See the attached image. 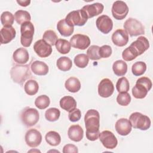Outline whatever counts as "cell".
Listing matches in <instances>:
<instances>
[{"label": "cell", "mask_w": 153, "mask_h": 153, "mask_svg": "<svg viewBox=\"0 0 153 153\" xmlns=\"http://www.w3.org/2000/svg\"><path fill=\"white\" fill-rule=\"evenodd\" d=\"M86 128V137L88 140L94 141L99 138L100 131V115L95 109H89L84 117Z\"/></svg>", "instance_id": "1"}, {"label": "cell", "mask_w": 153, "mask_h": 153, "mask_svg": "<svg viewBox=\"0 0 153 153\" xmlns=\"http://www.w3.org/2000/svg\"><path fill=\"white\" fill-rule=\"evenodd\" d=\"M11 78L14 82L22 85L26 79L32 77L29 65H16L10 71Z\"/></svg>", "instance_id": "2"}, {"label": "cell", "mask_w": 153, "mask_h": 153, "mask_svg": "<svg viewBox=\"0 0 153 153\" xmlns=\"http://www.w3.org/2000/svg\"><path fill=\"white\" fill-rule=\"evenodd\" d=\"M151 80L148 77L139 78L132 88V94L136 99H143L152 88Z\"/></svg>", "instance_id": "3"}, {"label": "cell", "mask_w": 153, "mask_h": 153, "mask_svg": "<svg viewBox=\"0 0 153 153\" xmlns=\"http://www.w3.org/2000/svg\"><path fill=\"white\" fill-rule=\"evenodd\" d=\"M129 121L133 128L140 130H146L151 126L150 118L138 112L132 113L129 117Z\"/></svg>", "instance_id": "4"}, {"label": "cell", "mask_w": 153, "mask_h": 153, "mask_svg": "<svg viewBox=\"0 0 153 153\" xmlns=\"http://www.w3.org/2000/svg\"><path fill=\"white\" fill-rule=\"evenodd\" d=\"M124 30L130 36H136L145 33V27L140 22L136 19L128 18L124 23Z\"/></svg>", "instance_id": "5"}, {"label": "cell", "mask_w": 153, "mask_h": 153, "mask_svg": "<svg viewBox=\"0 0 153 153\" xmlns=\"http://www.w3.org/2000/svg\"><path fill=\"white\" fill-rule=\"evenodd\" d=\"M65 19L70 26H82L87 22L88 17L85 12L81 9L71 11Z\"/></svg>", "instance_id": "6"}, {"label": "cell", "mask_w": 153, "mask_h": 153, "mask_svg": "<svg viewBox=\"0 0 153 153\" xmlns=\"http://www.w3.org/2000/svg\"><path fill=\"white\" fill-rule=\"evenodd\" d=\"M20 118L25 126L30 127L33 126L38 122L39 114L38 110L36 109L26 107L22 111Z\"/></svg>", "instance_id": "7"}, {"label": "cell", "mask_w": 153, "mask_h": 153, "mask_svg": "<svg viewBox=\"0 0 153 153\" xmlns=\"http://www.w3.org/2000/svg\"><path fill=\"white\" fill-rule=\"evenodd\" d=\"M20 42L24 47H29L32 41L34 34V26L30 22H26L21 25Z\"/></svg>", "instance_id": "8"}, {"label": "cell", "mask_w": 153, "mask_h": 153, "mask_svg": "<svg viewBox=\"0 0 153 153\" xmlns=\"http://www.w3.org/2000/svg\"><path fill=\"white\" fill-rule=\"evenodd\" d=\"M112 14L117 20H123L128 13V7L126 2L123 1H116L112 7Z\"/></svg>", "instance_id": "9"}, {"label": "cell", "mask_w": 153, "mask_h": 153, "mask_svg": "<svg viewBox=\"0 0 153 153\" xmlns=\"http://www.w3.org/2000/svg\"><path fill=\"white\" fill-rule=\"evenodd\" d=\"M99 137L103 146L107 149H112L117 146V139L114 134L109 130H105L100 133Z\"/></svg>", "instance_id": "10"}, {"label": "cell", "mask_w": 153, "mask_h": 153, "mask_svg": "<svg viewBox=\"0 0 153 153\" xmlns=\"http://www.w3.org/2000/svg\"><path fill=\"white\" fill-rule=\"evenodd\" d=\"M25 139L27 146L31 148H36L41 143L42 135L38 130L31 128L26 133Z\"/></svg>", "instance_id": "11"}, {"label": "cell", "mask_w": 153, "mask_h": 153, "mask_svg": "<svg viewBox=\"0 0 153 153\" xmlns=\"http://www.w3.org/2000/svg\"><path fill=\"white\" fill-rule=\"evenodd\" d=\"M70 44L74 48L83 50L89 47L90 39L87 35L75 34L70 39Z\"/></svg>", "instance_id": "12"}, {"label": "cell", "mask_w": 153, "mask_h": 153, "mask_svg": "<svg viewBox=\"0 0 153 153\" xmlns=\"http://www.w3.org/2000/svg\"><path fill=\"white\" fill-rule=\"evenodd\" d=\"M114 91V84L108 78L102 79L98 85V93L102 97L107 98L110 97L113 94Z\"/></svg>", "instance_id": "13"}, {"label": "cell", "mask_w": 153, "mask_h": 153, "mask_svg": "<svg viewBox=\"0 0 153 153\" xmlns=\"http://www.w3.org/2000/svg\"><path fill=\"white\" fill-rule=\"evenodd\" d=\"M97 28L104 34H107L111 31L113 27V22L112 19L106 15L99 16L96 22Z\"/></svg>", "instance_id": "14"}, {"label": "cell", "mask_w": 153, "mask_h": 153, "mask_svg": "<svg viewBox=\"0 0 153 153\" xmlns=\"http://www.w3.org/2000/svg\"><path fill=\"white\" fill-rule=\"evenodd\" d=\"M33 50L39 57L42 58L48 57L52 53L51 46L43 39H39L35 42Z\"/></svg>", "instance_id": "15"}, {"label": "cell", "mask_w": 153, "mask_h": 153, "mask_svg": "<svg viewBox=\"0 0 153 153\" xmlns=\"http://www.w3.org/2000/svg\"><path fill=\"white\" fill-rule=\"evenodd\" d=\"M130 47L133 49L137 56L142 54L149 47V43L148 39L143 36H139L136 41L133 42Z\"/></svg>", "instance_id": "16"}, {"label": "cell", "mask_w": 153, "mask_h": 153, "mask_svg": "<svg viewBox=\"0 0 153 153\" xmlns=\"http://www.w3.org/2000/svg\"><path fill=\"white\" fill-rule=\"evenodd\" d=\"M111 38L113 43L118 47L126 45L128 41V33L123 29L116 30L113 33Z\"/></svg>", "instance_id": "17"}, {"label": "cell", "mask_w": 153, "mask_h": 153, "mask_svg": "<svg viewBox=\"0 0 153 153\" xmlns=\"http://www.w3.org/2000/svg\"><path fill=\"white\" fill-rule=\"evenodd\" d=\"M131 124L127 118H120L115 123V127L117 132L121 136H127L131 131Z\"/></svg>", "instance_id": "18"}, {"label": "cell", "mask_w": 153, "mask_h": 153, "mask_svg": "<svg viewBox=\"0 0 153 153\" xmlns=\"http://www.w3.org/2000/svg\"><path fill=\"white\" fill-rule=\"evenodd\" d=\"M103 8L104 6L102 4L96 2L84 6L82 8V10L85 12L88 19H89L101 14L103 11Z\"/></svg>", "instance_id": "19"}, {"label": "cell", "mask_w": 153, "mask_h": 153, "mask_svg": "<svg viewBox=\"0 0 153 153\" xmlns=\"http://www.w3.org/2000/svg\"><path fill=\"white\" fill-rule=\"evenodd\" d=\"M1 44H6L11 42L15 37L16 32L15 29L12 26H4L0 31Z\"/></svg>", "instance_id": "20"}, {"label": "cell", "mask_w": 153, "mask_h": 153, "mask_svg": "<svg viewBox=\"0 0 153 153\" xmlns=\"http://www.w3.org/2000/svg\"><path fill=\"white\" fill-rule=\"evenodd\" d=\"M68 135L69 138L74 142L81 141L84 136V131L79 125H72L68 129Z\"/></svg>", "instance_id": "21"}, {"label": "cell", "mask_w": 153, "mask_h": 153, "mask_svg": "<svg viewBox=\"0 0 153 153\" xmlns=\"http://www.w3.org/2000/svg\"><path fill=\"white\" fill-rule=\"evenodd\" d=\"M13 58L15 62L19 65H24L29 60V53L26 48L21 47L17 49L13 53Z\"/></svg>", "instance_id": "22"}, {"label": "cell", "mask_w": 153, "mask_h": 153, "mask_svg": "<svg viewBox=\"0 0 153 153\" xmlns=\"http://www.w3.org/2000/svg\"><path fill=\"white\" fill-rule=\"evenodd\" d=\"M32 71L37 75H45L48 72V65L42 61L36 60L32 63L30 65Z\"/></svg>", "instance_id": "23"}, {"label": "cell", "mask_w": 153, "mask_h": 153, "mask_svg": "<svg viewBox=\"0 0 153 153\" xmlns=\"http://www.w3.org/2000/svg\"><path fill=\"white\" fill-rule=\"evenodd\" d=\"M57 29L61 35L66 37L71 36L74 30V26H70L66 22L65 19L58 22L57 24Z\"/></svg>", "instance_id": "24"}, {"label": "cell", "mask_w": 153, "mask_h": 153, "mask_svg": "<svg viewBox=\"0 0 153 153\" xmlns=\"http://www.w3.org/2000/svg\"><path fill=\"white\" fill-rule=\"evenodd\" d=\"M60 106L62 109L68 112H70L76 108V102L73 97L66 96L60 99Z\"/></svg>", "instance_id": "25"}, {"label": "cell", "mask_w": 153, "mask_h": 153, "mask_svg": "<svg viewBox=\"0 0 153 153\" xmlns=\"http://www.w3.org/2000/svg\"><path fill=\"white\" fill-rule=\"evenodd\" d=\"M65 86L66 89L71 93L78 92L81 88L79 80L76 77H70L65 82Z\"/></svg>", "instance_id": "26"}, {"label": "cell", "mask_w": 153, "mask_h": 153, "mask_svg": "<svg viewBox=\"0 0 153 153\" xmlns=\"http://www.w3.org/2000/svg\"><path fill=\"white\" fill-rule=\"evenodd\" d=\"M112 69L116 75L123 76L127 71V65L124 61L118 60L113 63Z\"/></svg>", "instance_id": "27"}, {"label": "cell", "mask_w": 153, "mask_h": 153, "mask_svg": "<svg viewBox=\"0 0 153 153\" xmlns=\"http://www.w3.org/2000/svg\"><path fill=\"white\" fill-rule=\"evenodd\" d=\"M45 140L51 146L59 145L61 142L60 134L55 131H50L45 134Z\"/></svg>", "instance_id": "28"}, {"label": "cell", "mask_w": 153, "mask_h": 153, "mask_svg": "<svg viewBox=\"0 0 153 153\" xmlns=\"http://www.w3.org/2000/svg\"><path fill=\"white\" fill-rule=\"evenodd\" d=\"M57 67L62 71H68L72 66V60L68 57H60L56 62Z\"/></svg>", "instance_id": "29"}, {"label": "cell", "mask_w": 153, "mask_h": 153, "mask_svg": "<svg viewBox=\"0 0 153 153\" xmlns=\"http://www.w3.org/2000/svg\"><path fill=\"white\" fill-rule=\"evenodd\" d=\"M55 45L57 50L61 54H67L71 50V45L70 42L64 39H57Z\"/></svg>", "instance_id": "30"}, {"label": "cell", "mask_w": 153, "mask_h": 153, "mask_svg": "<svg viewBox=\"0 0 153 153\" xmlns=\"http://www.w3.org/2000/svg\"><path fill=\"white\" fill-rule=\"evenodd\" d=\"M24 89L27 94L33 96L37 93L39 89V85L35 80L29 79L25 83Z\"/></svg>", "instance_id": "31"}, {"label": "cell", "mask_w": 153, "mask_h": 153, "mask_svg": "<svg viewBox=\"0 0 153 153\" xmlns=\"http://www.w3.org/2000/svg\"><path fill=\"white\" fill-rule=\"evenodd\" d=\"M14 19L19 25H22L25 22H30L31 16L28 11L20 10L15 13Z\"/></svg>", "instance_id": "32"}, {"label": "cell", "mask_w": 153, "mask_h": 153, "mask_svg": "<svg viewBox=\"0 0 153 153\" xmlns=\"http://www.w3.org/2000/svg\"><path fill=\"white\" fill-rule=\"evenodd\" d=\"M146 70V65L145 62L139 61L135 62L131 67V71L134 75L140 76L143 75Z\"/></svg>", "instance_id": "33"}, {"label": "cell", "mask_w": 153, "mask_h": 153, "mask_svg": "<svg viewBox=\"0 0 153 153\" xmlns=\"http://www.w3.org/2000/svg\"><path fill=\"white\" fill-rule=\"evenodd\" d=\"M50 103V98L45 94L39 96L35 100V105L39 109H44L47 108Z\"/></svg>", "instance_id": "34"}, {"label": "cell", "mask_w": 153, "mask_h": 153, "mask_svg": "<svg viewBox=\"0 0 153 153\" xmlns=\"http://www.w3.org/2000/svg\"><path fill=\"white\" fill-rule=\"evenodd\" d=\"M57 35L56 32L52 30H46L42 36V39L51 46L55 45L57 41Z\"/></svg>", "instance_id": "35"}, {"label": "cell", "mask_w": 153, "mask_h": 153, "mask_svg": "<svg viewBox=\"0 0 153 153\" xmlns=\"http://www.w3.org/2000/svg\"><path fill=\"white\" fill-rule=\"evenodd\" d=\"M60 115V111L56 108H50L48 109L45 113V118L51 122L57 121Z\"/></svg>", "instance_id": "36"}, {"label": "cell", "mask_w": 153, "mask_h": 153, "mask_svg": "<svg viewBox=\"0 0 153 153\" xmlns=\"http://www.w3.org/2000/svg\"><path fill=\"white\" fill-rule=\"evenodd\" d=\"M116 88L119 93L127 92L130 88V84L128 79L126 77L119 78L116 84Z\"/></svg>", "instance_id": "37"}, {"label": "cell", "mask_w": 153, "mask_h": 153, "mask_svg": "<svg viewBox=\"0 0 153 153\" xmlns=\"http://www.w3.org/2000/svg\"><path fill=\"white\" fill-rule=\"evenodd\" d=\"M74 61L75 65L77 67L79 68H84L88 65L89 59L85 54H79L75 57Z\"/></svg>", "instance_id": "38"}, {"label": "cell", "mask_w": 153, "mask_h": 153, "mask_svg": "<svg viewBox=\"0 0 153 153\" xmlns=\"http://www.w3.org/2000/svg\"><path fill=\"white\" fill-rule=\"evenodd\" d=\"M14 16L9 11H4L1 15V24L4 26H10L14 23Z\"/></svg>", "instance_id": "39"}, {"label": "cell", "mask_w": 153, "mask_h": 153, "mask_svg": "<svg viewBox=\"0 0 153 153\" xmlns=\"http://www.w3.org/2000/svg\"><path fill=\"white\" fill-rule=\"evenodd\" d=\"M100 47L97 45H91L87 51V56L92 60H98L100 59L99 51Z\"/></svg>", "instance_id": "40"}, {"label": "cell", "mask_w": 153, "mask_h": 153, "mask_svg": "<svg viewBox=\"0 0 153 153\" xmlns=\"http://www.w3.org/2000/svg\"><path fill=\"white\" fill-rule=\"evenodd\" d=\"M117 102L121 106H127L131 102V96L127 92L119 93L117 97Z\"/></svg>", "instance_id": "41"}, {"label": "cell", "mask_w": 153, "mask_h": 153, "mask_svg": "<svg viewBox=\"0 0 153 153\" xmlns=\"http://www.w3.org/2000/svg\"><path fill=\"white\" fill-rule=\"evenodd\" d=\"M137 56L136 54L130 46L126 48L122 53V57L126 61H131Z\"/></svg>", "instance_id": "42"}, {"label": "cell", "mask_w": 153, "mask_h": 153, "mask_svg": "<svg viewBox=\"0 0 153 153\" xmlns=\"http://www.w3.org/2000/svg\"><path fill=\"white\" fill-rule=\"evenodd\" d=\"M112 52L111 47L108 45H104L100 47L99 53L100 58H108L110 57Z\"/></svg>", "instance_id": "43"}, {"label": "cell", "mask_w": 153, "mask_h": 153, "mask_svg": "<svg viewBox=\"0 0 153 153\" xmlns=\"http://www.w3.org/2000/svg\"><path fill=\"white\" fill-rule=\"evenodd\" d=\"M81 117V111L78 109L75 108L74 110L69 112L68 118L69 120L72 122H76L79 121Z\"/></svg>", "instance_id": "44"}, {"label": "cell", "mask_w": 153, "mask_h": 153, "mask_svg": "<svg viewBox=\"0 0 153 153\" xmlns=\"http://www.w3.org/2000/svg\"><path fill=\"white\" fill-rule=\"evenodd\" d=\"M78 152V148L73 144H67L65 145L63 148V153H68V152L77 153Z\"/></svg>", "instance_id": "45"}, {"label": "cell", "mask_w": 153, "mask_h": 153, "mask_svg": "<svg viewBox=\"0 0 153 153\" xmlns=\"http://www.w3.org/2000/svg\"><path fill=\"white\" fill-rule=\"evenodd\" d=\"M17 2L22 7H27V5H29L30 3V0H27V1H17Z\"/></svg>", "instance_id": "46"}]
</instances>
